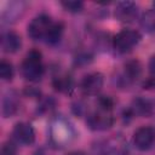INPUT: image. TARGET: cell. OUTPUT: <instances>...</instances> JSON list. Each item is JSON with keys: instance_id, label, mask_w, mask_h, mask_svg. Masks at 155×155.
<instances>
[{"instance_id": "obj_7", "label": "cell", "mask_w": 155, "mask_h": 155, "mask_svg": "<svg viewBox=\"0 0 155 155\" xmlns=\"http://www.w3.org/2000/svg\"><path fill=\"white\" fill-rule=\"evenodd\" d=\"M103 82H104V79L101 73H91L84 78L81 82V88L84 93L93 96V94H97L102 90Z\"/></svg>"}, {"instance_id": "obj_15", "label": "cell", "mask_w": 155, "mask_h": 155, "mask_svg": "<svg viewBox=\"0 0 155 155\" xmlns=\"http://www.w3.org/2000/svg\"><path fill=\"white\" fill-rule=\"evenodd\" d=\"M61 4L69 12H79L82 10V6H84L81 1H62Z\"/></svg>"}, {"instance_id": "obj_14", "label": "cell", "mask_w": 155, "mask_h": 155, "mask_svg": "<svg viewBox=\"0 0 155 155\" xmlns=\"http://www.w3.org/2000/svg\"><path fill=\"white\" fill-rule=\"evenodd\" d=\"M53 85L58 91H68L71 86V80L69 76H58L54 79Z\"/></svg>"}, {"instance_id": "obj_18", "label": "cell", "mask_w": 155, "mask_h": 155, "mask_svg": "<svg viewBox=\"0 0 155 155\" xmlns=\"http://www.w3.org/2000/svg\"><path fill=\"white\" fill-rule=\"evenodd\" d=\"M149 71L151 74H155V56L151 57L149 61Z\"/></svg>"}, {"instance_id": "obj_11", "label": "cell", "mask_w": 155, "mask_h": 155, "mask_svg": "<svg viewBox=\"0 0 155 155\" xmlns=\"http://www.w3.org/2000/svg\"><path fill=\"white\" fill-rule=\"evenodd\" d=\"M133 110L136 114L138 115H143V116H148L151 113V104L142 98H137L133 102Z\"/></svg>"}, {"instance_id": "obj_17", "label": "cell", "mask_w": 155, "mask_h": 155, "mask_svg": "<svg viewBox=\"0 0 155 155\" xmlns=\"http://www.w3.org/2000/svg\"><path fill=\"white\" fill-rule=\"evenodd\" d=\"M144 88H155V78H150L148 79L144 84H143Z\"/></svg>"}, {"instance_id": "obj_3", "label": "cell", "mask_w": 155, "mask_h": 155, "mask_svg": "<svg viewBox=\"0 0 155 155\" xmlns=\"http://www.w3.org/2000/svg\"><path fill=\"white\" fill-rule=\"evenodd\" d=\"M53 24L52 19L47 15H40L29 23L28 25V35L33 40H42L46 39V35Z\"/></svg>"}, {"instance_id": "obj_5", "label": "cell", "mask_w": 155, "mask_h": 155, "mask_svg": "<svg viewBox=\"0 0 155 155\" xmlns=\"http://www.w3.org/2000/svg\"><path fill=\"white\" fill-rule=\"evenodd\" d=\"M113 122L114 119L111 116L110 110L103 108H98L97 111H94L87 117V126L94 131H103L110 128Z\"/></svg>"}, {"instance_id": "obj_10", "label": "cell", "mask_w": 155, "mask_h": 155, "mask_svg": "<svg viewBox=\"0 0 155 155\" xmlns=\"http://www.w3.org/2000/svg\"><path fill=\"white\" fill-rule=\"evenodd\" d=\"M63 30H64V25L63 23L58 22V23H53L46 35V42L47 44H56L61 40L62 35H63Z\"/></svg>"}, {"instance_id": "obj_9", "label": "cell", "mask_w": 155, "mask_h": 155, "mask_svg": "<svg viewBox=\"0 0 155 155\" xmlns=\"http://www.w3.org/2000/svg\"><path fill=\"white\" fill-rule=\"evenodd\" d=\"M115 16L122 22H131L137 16V5L132 1H124L116 6Z\"/></svg>"}, {"instance_id": "obj_8", "label": "cell", "mask_w": 155, "mask_h": 155, "mask_svg": "<svg viewBox=\"0 0 155 155\" xmlns=\"http://www.w3.org/2000/svg\"><path fill=\"white\" fill-rule=\"evenodd\" d=\"M22 46L21 36L15 31H6L1 38V48L7 53L17 52Z\"/></svg>"}, {"instance_id": "obj_20", "label": "cell", "mask_w": 155, "mask_h": 155, "mask_svg": "<svg viewBox=\"0 0 155 155\" xmlns=\"http://www.w3.org/2000/svg\"><path fill=\"white\" fill-rule=\"evenodd\" d=\"M154 7H155V4H154Z\"/></svg>"}, {"instance_id": "obj_19", "label": "cell", "mask_w": 155, "mask_h": 155, "mask_svg": "<svg viewBox=\"0 0 155 155\" xmlns=\"http://www.w3.org/2000/svg\"><path fill=\"white\" fill-rule=\"evenodd\" d=\"M68 155H85L82 151H71V153H69Z\"/></svg>"}, {"instance_id": "obj_12", "label": "cell", "mask_w": 155, "mask_h": 155, "mask_svg": "<svg viewBox=\"0 0 155 155\" xmlns=\"http://www.w3.org/2000/svg\"><path fill=\"white\" fill-rule=\"evenodd\" d=\"M140 70H142V67L139 64L138 61H131L128 62L126 65H125V71H126V75L128 76V79H137L140 74Z\"/></svg>"}, {"instance_id": "obj_13", "label": "cell", "mask_w": 155, "mask_h": 155, "mask_svg": "<svg viewBox=\"0 0 155 155\" xmlns=\"http://www.w3.org/2000/svg\"><path fill=\"white\" fill-rule=\"evenodd\" d=\"M0 76L2 80H6V81L12 80L13 78V67L6 59H2L0 63Z\"/></svg>"}, {"instance_id": "obj_6", "label": "cell", "mask_w": 155, "mask_h": 155, "mask_svg": "<svg viewBox=\"0 0 155 155\" xmlns=\"http://www.w3.org/2000/svg\"><path fill=\"white\" fill-rule=\"evenodd\" d=\"M12 134L17 139V142H19L22 144H25V145H30L35 140L34 128L28 122H18V124H16V126L13 127Z\"/></svg>"}, {"instance_id": "obj_4", "label": "cell", "mask_w": 155, "mask_h": 155, "mask_svg": "<svg viewBox=\"0 0 155 155\" xmlns=\"http://www.w3.org/2000/svg\"><path fill=\"white\" fill-rule=\"evenodd\" d=\"M155 143V128L153 126H140L133 133V144L140 150L145 151Z\"/></svg>"}, {"instance_id": "obj_1", "label": "cell", "mask_w": 155, "mask_h": 155, "mask_svg": "<svg viewBox=\"0 0 155 155\" xmlns=\"http://www.w3.org/2000/svg\"><path fill=\"white\" fill-rule=\"evenodd\" d=\"M22 74L29 81H39L44 75V65L41 53L38 50H31L25 56L22 63Z\"/></svg>"}, {"instance_id": "obj_16", "label": "cell", "mask_w": 155, "mask_h": 155, "mask_svg": "<svg viewBox=\"0 0 155 155\" xmlns=\"http://www.w3.org/2000/svg\"><path fill=\"white\" fill-rule=\"evenodd\" d=\"M0 155H17V150H16L15 144L11 142H6L1 148Z\"/></svg>"}, {"instance_id": "obj_2", "label": "cell", "mask_w": 155, "mask_h": 155, "mask_svg": "<svg viewBox=\"0 0 155 155\" xmlns=\"http://www.w3.org/2000/svg\"><path fill=\"white\" fill-rule=\"evenodd\" d=\"M140 39L142 36L137 30L124 29L114 36L113 46L115 51L120 53H126V52H130L134 46H137Z\"/></svg>"}]
</instances>
